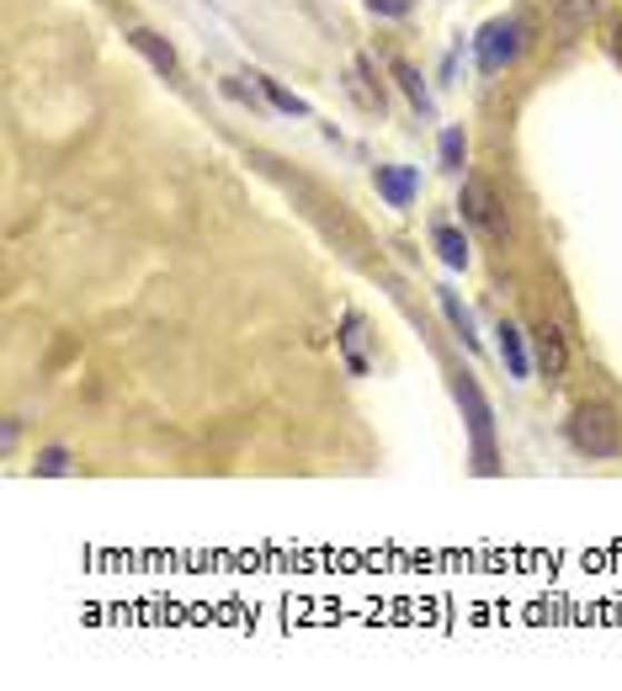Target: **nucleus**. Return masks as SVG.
Listing matches in <instances>:
<instances>
[{
	"mask_svg": "<svg viewBox=\"0 0 622 691\" xmlns=\"http://www.w3.org/2000/svg\"><path fill=\"white\" fill-rule=\"evenodd\" d=\"M612 48H618V59H622V27H618V32H612Z\"/></svg>",
	"mask_w": 622,
	"mask_h": 691,
	"instance_id": "dca6fc26",
	"label": "nucleus"
},
{
	"mask_svg": "<svg viewBox=\"0 0 622 691\" xmlns=\"http://www.w3.org/2000/svg\"><path fill=\"white\" fill-rule=\"evenodd\" d=\"M591 22H596V0H553L549 27H553V38H559V43H574V38H580Z\"/></svg>",
	"mask_w": 622,
	"mask_h": 691,
	"instance_id": "20e7f679",
	"label": "nucleus"
},
{
	"mask_svg": "<svg viewBox=\"0 0 622 691\" xmlns=\"http://www.w3.org/2000/svg\"><path fill=\"white\" fill-rule=\"evenodd\" d=\"M570 447L580 457H618L622 453V421H618V409L601 405V399L574 405V415H570Z\"/></svg>",
	"mask_w": 622,
	"mask_h": 691,
	"instance_id": "f257e3e1",
	"label": "nucleus"
},
{
	"mask_svg": "<svg viewBox=\"0 0 622 691\" xmlns=\"http://www.w3.org/2000/svg\"><path fill=\"white\" fill-rule=\"evenodd\" d=\"M463 218H468L474 229H484L490 239H505V235H511L501 197H495V187H490L484 176H468V181H463Z\"/></svg>",
	"mask_w": 622,
	"mask_h": 691,
	"instance_id": "f03ea898",
	"label": "nucleus"
},
{
	"mask_svg": "<svg viewBox=\"0 0 622 691\" xmlns=\"http://www.w3.org/2000/svg\"><path fill=\"white\" fill-rule=\"evenodd\" d=\"M431 245H436V256L453 266V272H463L468 266V239H463V229H453V224H442L436 235H431Z\"/></svg>",
	"mask_w": 622,
	"mask_h": 691,
	"instance_id": "6e6552de",
	"label": "nucleus"
},
{
	"mask_svg": "<svg viewBox=\"0 0 622 691\" xmlns=\"http://www.w3.org/2000/svg\"><path fill=\"white\" fill-rule=\"evenodd\" d=\"M70 468V453L65 447H48V453H38V474H65Z\"/></svg>",
	"mask_w": 622,
	"mask_h": 691,
	"instance_id": "4468645a",
	"label": "nucleus"
},
{
	"mask_svg": "<svg viewBox=\"0 0 622 691\" xmlns=\"http://www.w3.org/2000/svg\"><path fill=\"white\" fill-rule=\"evenodd\" d=\"M373 181H378V197L388 203V208H409L415 191H421V176H415L409 166H378Z\"/></svg>",
	"mask_w": 622,
	"mask_h": 691,
	"instance_id": "39448f33",
	"label": "nucleus"
},
{
	"mask_svg": "<svg viewBox=\"0 0 622 691\" xmlns=\"http://www.w3.org/2000/svg\"><path fill=\"white\" fill-rule=\"evenodd\" d=\"M516 53H522V22H511V17L484 22V32H478V65H484V70L490 75L505 70Z\"/></svg>",
	"mask_w": 622,
	"mask_h": 691,
	"instance_id": "7ed1b4c3",
	"label": "nucleus"
},
{
	"mask_svg": "<svg viewBox=\"0 0 622 691\" xmlns=\"http://www.w3.org/2000/svg\"><path fill=\"white\" fill-rule=\"evenodd\" d=\"M128 43L139 48V53H144V59H149V65H155L160 75H176V48H170L160 32H149V27H134V32H128Z\"/></svg>",
	"mask_w": 622,
	"mask_h": 691,
	"instance_id": "0eeeda50",
	"label": "nucleus"
},
{
	"mask_svg": "<svg viewBox=\"0 0 622 691\" xmlns=\"http://www.w3.org/2000/svg\"><path fill=\"white\" fill-rule=\"evenodd\" d=\"M442 314H447V319H453V325H457V335H463V346H474V335H468V314L457 309V298H453V293H447V287H442Z\"/></svg>",
	"mask_w": 622,
	"mask_h": 691,
	"instance_id": "f8f14e48",
	"label": "nucleus"
},
{
	"mask_svg": "<svg viewBox=\"0 0 622 691\" xmlns=\"http://www.w3.org/2000/svg\"><path fill=\"white\" fill-rule=\"evenodd\" d=\"M394 75H399V86H405V91L415 96L421 107H426V86H421V75H415V65H405V59H399V65H394Z\"/></svg>",
	"mask_w": 622,
	"mask_h": 691,
	"instance_id": "ddd939ff",
	"label": "nucleus"
},
{
	"mask_svg": "<svg viewBox=\"0 0 622 691\" xmlns=\"http://www.w3.org/2000/svg\"><path fill=\"white\" fill-rule=\"evenodd\" d=\"M261 86H266V96H271V107H283V112H293V118H304V112H309V107H304L293 91H283L277 80H261Z\"/></svg>",
	"mask_w": 622,
	"mask_h": 691,
	"instance_id": "9b49d317",
	"label": "nucleus"
},
{
	"mask_svg": "<svg viewBox=\"0 0 622 691\" xmlns=\"http://www.w3.org/2000/svg\"><path fill=\"white\" fill-rule=\"evenodd\" d=\"M501 357H505V367H511V378H526L532 373V362H526V346H522V330L516 325H501Z\"/></svg>",
	"mask_w": 622,
	"mask_h": 691,
	"instance_id": "1a4fd4ad",
	"label": "nucleus"
},
{
	"mask_svg": "<svg viewBox=\"0 0 622 691\" xmlns=\"http://www.w3.org/2000/svg\"><path fill=\"white\" fill-rule=\"evenodd\" d=\"M463 155H468L463 128H447V134H442V170H463Z\"/></svg>",
	"mask_w": 622,
	"mask_h": 691,
	"instance_id": "9d476101",
	"label": "nucleus"
},
{
	"mask_svg": "<svg viewBox=\"0 0 622 691\" xmlns=\"http://www.w3.org/2000/svg\"><path fill=\"white\" fill-rule=\"evenodd\" d=\"M409 6H415V0H367V11H373V17H405Z\"/></svg>",
	"mask_w": 622,
	"mask_h": 691,
	"instance_id": "2eb2a0df",
	"label": "nucleus"
},
{
	"mask_svg": "<svg viewBox=\"0 0 622 691\" xmlns=\"http://www.w3.org/2000/svg\"><path fill=\"white\" fill-rule=\"evenodd\" d=\"M532 346H537V367H543L549 378H564V367H570L564 335L553 330V325H537V330H532Z\"/></svg>",
	"mask_w": 622,
	"mask_h": 691,
	"instance_id": "423d86ee",
	"label": "nucleus"
}]
</instances>
